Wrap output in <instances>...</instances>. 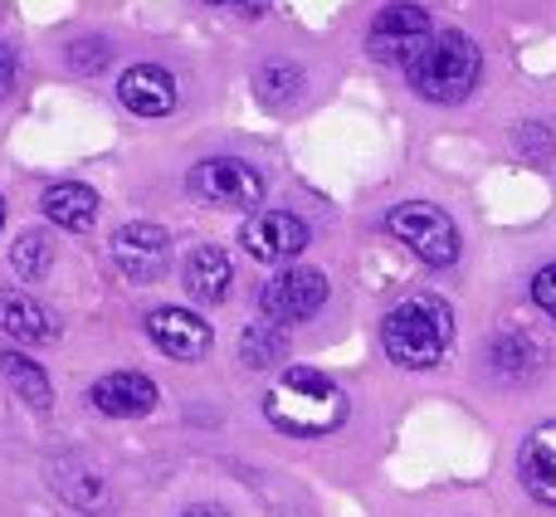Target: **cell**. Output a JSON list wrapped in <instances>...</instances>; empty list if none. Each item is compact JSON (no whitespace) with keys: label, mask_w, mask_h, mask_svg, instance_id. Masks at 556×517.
<instances>
[{"label":"cell","mask_w":556,"mask_h":517,"mask_svg":"<svg viewBox=\"0 0 556 517\" xmlns=\"http://www.w3.org/2000/svg\"><path fill=\"white\" fill-rule=\"evenodd\" d=\"M518 474H522V489H528L542 508H556V420L538 425V430L522 440Z\"/></svg>","instance_id":"cell-13"},{"label":"cell","mask_w":556,"mask_h":517,"mask_svg":"<svg viewBox=\"0 0 556 517\" xmlns=\"http://www.w3.org/2000/svg\"><path fill=\"white\" fill-rule=\"evenodd\" d=\"M264 415H269V425L278 434L317 440V434H332L337 425L346 420V395H342V386H332L323 371L288 366L269 386V395H264Z\"/></svg>","instance_id":"cell-2"},{"label":"cell","mask_w":556,"mask_h":517,"mask_svg":"<svg viewBox=\"0 0 556 517\" xmlns=\"http://www.w3.org/2000/svg\"><path fill=\"white\" fill-rule=\"evenodd\" d=\"M45 215L59 230H88L98 220V191H88L84 181H59L45 191Z\"/></svg>","instance_id":"cell-17"},{"label":"cell","mask_w":556,"mask_h":517,"mask_svg":"<svg viewBox=\"0 0 556 517\" xmlns=\"http://www.w3.org/2000/svg\"><path fill=\"white\" fill-rule=\"evenodd\" d=\"M181 283L195 303H220L235 283V268H230V254L215 250V244H201V250L186 254V268H181Z\"/></svg>","instance_id":"cell-14"},{"label":"cell","mask_w":556,"mask_h":517,"mask_svg":"<svg viewBox=\"0 0 556 517\" xmlns=\"http://www.w3.org/2000/svg\"><path fill=\"white\" fill-rule=\"evenodd\" d=\"M108 59H113L108 39H78V45H68V64H74L78 74H98Z\"/></svg>","instance_id":"cell-24"},{"label":"cell","mask_w":556,"mask_h":517,"mask_svg":"<svg viewBox=\"0 0 556 517\" xmlns=\"http://www.w3.org/2000/svg\"><path fill=\"white\" fill-rule=\"evenodd\" d=\"M405 74H410L415 93L430 98V103H464L483 74V54L469 35L444 29V35H430V45L415 54V64Z\"/></svg>","instance_id":"cell-3"},{"label":"cell","mask_w":556,"mask_h":517,"mask_svg":"<svg viewBox=\"0 0 556 517\" xmlns=\"http://www.w3.org/2000/svg\"><path fill=\"white\" fill-rule=\"evenodd\" d=\"M0 376L10 381V391L29 405V411H49L54 405V391H49V376L35 356L25 352H0Z\"/></svg>","instance_id":"cell-18"},{"label":"cell","mask_w":556,"mask_h":517,"mask_svg":"<svg viewBox=\"0 0 556 517\" xmlns=\"http://www.w3.org/2000/svg\"><path fill=\"white\" fill-rule=\"evenodd\" d=\"M381 346L405 371H430L454 346V313L444 298L410 293L381 317Z\"/></svg>","instance_id":"cell-1"},{"label":"cell","mask_w":556,"mask_h":517,"mask_svg":"<svg viewBox=\"0 0 556 517\" xmlns=\"http://www.w3.org/2000/svg\"><path fill=\"white\" fill-rule=\"evenodd\" d=\"M323 303H327V274H317V268H278L260 293L264 323L274 327L307 323V317H317Z\"/></svg>","instance_id":"cell-7"},{"label":"cell","mask_w":556,"mask_h":517,"mask_svg":"<svg viewBox=\"0 0 556 517\" xmlns=\"http://www.w3.org/2000/svg\"><path fill=\"white\" fill-rule=\"evenodd\" d=\"M513 142H518V152H528V156H552L556 152V133L547 123H522L518 133H513Z\"/></svg>","instance_id":"cell-23"},{"label":"cell","mask_w":556,"mask_h":517,"mask_svg":"<svg viewBox=\"0 0 556 517\" xmlns=\"http://www.w3.org/2000/svg\"><path fill=\"white\" fill-rule=\"evenodd\" d=\"M147 337L172 362H201L211 352V323L191 307H152L147 313Z\"/></svg>","instance_id":"cell-10"},{"label":"cell","mask_w":556,"mask_h":517,"mask_svg":"<svg viewBox=\"0 0 556 517\" xmlns=\"http://www.w3.org/2000/svg\"><path fill=\"white\" fill-rule=\"evenodd\" d=\"M205 5H225V0H205Z\"/></svg>","instance_id":"cell-29"},{"label":"cell","mask_w":556,"mask_h":517,"mask_svg":"<svg viewBox=\"0 0 556 517\" xmlns=\"http://www.w3.org/2000/svg\"><path fill=\"white\" fill-rule=\"evenodd\" d=\"M532 303L547 307V313H556V258L547 268H538V274H532Z\"/></svg>","instance_id":"cell-25"},{"label":"cell","mask_w":556,"mask_h":517,"mask_svg":"<svg viewBox=\"0 0 556 517\" xmlns=\"http://www.w3.org/2000/svg\"><path fill=\"white\" fill-rule=\"evenodd\" d=\"M0 225H5V196H0Z\"/></svg>","instance_id":"cell-28"},{"label":"cell","mask_w":556,"mask_h":517,"mask_svg":"<svg viewBox=\"0 0 556 517\" xmlns=\"http://www.w3.org/2000/svg\"><path fill=\"white\" fill-rule=\"evenodd\" d=\"M113 264L132 283H156L172 268V235L152 220H132L113 235Z\"/></svg>","instance_id":"cell-8"},{"label":"cell","mask_w":556,"mask_h":517,"mask_svg":"<svg viewBox=\"0 0 556 517\" xmlns=\"http://www.w3.org/2000/svg\"><path fill=\"white\" fill-rule=\"evenodd\" d=\"M307 225L298 220L293 211H260L254 220H244L240 230V244L250 258H260V264H288V258H298L307 250Z\"/></svg>","instance_id":"cell-9"},{"label":"cell","mask_w":556,"mask_h":517,"mask_svg":"<svg viewBox=\"0 0 556 517\" xmlns=\"http://www.w3.org/2000/svg\"><path fill=\"white\" fill-rule=\"evenodd\" d=\"M283 356H288V337H283V327H274V323H254V327H244V337H240V362H244V366L264 371V366H278Z\"/></svg>","instance_id":"cell-21"},{"label":"cell","mask_w":556,"mask_h":517,"mask_svg":"<svg viewBox=\"0 0 556 517\" xmlns=\"http://www.w3.org/2000/svg\"><path fill=\"white\" fill-rule=\"evenodd\" d=\"M0 332H10L15 342H49V337L59 332V323L35 303V298L5 288V293H0Z\"/></svg>","instance_id":"cell-16"},{"label":"cell","mask_w":556,"mask_h":517,"mask_svg":"<svg viewBox=\"0 0 556 517\" xmlns=\"http://www.w3.org/2000/svg\"><path fill=\"white\" fill-rule=\"evenodd\" d=\"M430 35H434L430 15H425L420 5H410V0H395V5H386L381 15L371 20V29H366V54L381 59V64L410 68L415 54L430 45Z\"/></svg>","instance_id":"cell-6"},{"label":"cell","mask_w":556,"mask_h":517,"mask_svg":"<svg viewBox=\"0 0 556 517\" xmlns=\"http://www.w3.org/2000/svg\"><path fill=\"white\" fill-rule=\"evenodd\" d=\"M186 517H230V513H220V508H191Z\"/></svg>","instance_id":"cell-27"},{"label":"cell","mask_w":556,"mask_h":517,"mask_svg":"<svg viewBox=\"0 0 556 517\" xmlns=\"http://www.w3.org/2000/svg\"><path fill=\"white\" fill-rule=\"evenodd\" d=\"M117 98L137 117H166L176 108V78L162 64H132L117 78Z\"/></svg>","instance_id":"cell-12"},{"label":"cell","mask_w":556,"mask_h":517,"mask_svg":"<svg viewBox=\"0 0 556 517\" xmlns=\"http://www.w3.org/2000/svg\"><path fill=\"white\" fill-rule=\"evenodd\" d=\"M254 93L269 108L298 103V98H303V68L288 64V59H269V64H260V74H254Z\"/></svg>","instance_id":"cell-20"},{"label":"cell","mask_w":556,"mask_h":517,"mask_svg":"<svg viewBox=\"0 0 556 517\" xmlns=\"http://www.w3.org/2000/svg\"><path fill=\"white\" fill-rule=\"evenodd\" d=\"M386 230H391L401 244H410L430 268H450L454 258H459V230H454L450 215L430 201L395 205V211L386 215Z\"/></svg>","instance_id":"cell-4"},{"label":"cell","mask_w":556,"mask_h":517,"mask_svg":"<svg viewBox=\"0 0 556 517\" xmlns=\"http://www.w3.org/2000/svg\"><path fill=\"white\" fill-rule=\"evenodd\" d=\"M15 74H20V68H15V49L0 45V98H5L10 88H15Z\"/></svg>","instance_id":"cell-26"},{"label":"cell","mask_w":556,"mask_h":517,"mask_svg":"<svg viewBox=\"0 0 556 517\" xmlns=\"http://www.w3.org/2000/svg\"><path fill=\"white\" fill-rule=\"evenodd\" d=\"M49 479H54V489L64 493L74 508H84V513H103L108 508V483H103V474H98L93 464L54 459V464H49Z\"/></svg>","instance_id":"cell-15"},{"label":"cell","mask_w":556,"mask_h":517,"mask_svg":"<svg viewBox=\"0 0 556 517\" xmlns=\"http://www.w3.org/2000/svg\"><path fill=\"white\" fill-rule=\"evenodd\" d=\"M195 201L215 205V211H254L264 201V176L240 156H205L186 176Z\"/></svg>","instance_id":"cell-5"},{"label":"cell","mask_w":556,"mask_h":517,"mask_svg":"<svg viewBox=\"0 0 556 517\" xmlns=\"http://www.w3.org/2000/svg\"><path fill=\"white\" fill-rule=\"evenodd\" d=\"M489 362H493V371H498L503 381H528V376L542 366V356H538V342H532V337L503 332L498 342L489 346Z\"/></svg>","instance_id":"cell-19"},{"label":"cell","mask_w":556,"mask_h":517,"mask_svg":"<svg viewBox=\"0 0 556 517\" xmlns=\"http://www.w3.org/2000/svg\"><path fill=\"white\" fill-rule=\"evenodd\" d=\"M49 264H54V244H49V235H45V230L20 235V240H15V254H10V268H15V274L29 283V278H45Z\"/></svg>","instance_id":"cell-22"},{"label":"cell","mask_w":556,"mask_h":517,"mask_svg":"<svg viewBox=\"0 0 556 517\" xmlns=\"http://www.w3.org/2000/svg\"><path fill=\"white\" fill-rule=\"evenodd\" d=\"M88 401H93V411L113 415V420H142V415L156 411V386L142 371H113L103 381H93Z\"/></svg>","instance_id":"cell-11"}]
</instances>
